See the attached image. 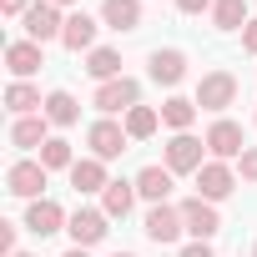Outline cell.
Listing matches in <instances>:
<instances>
[{"instance_id": "cell-1", "label": "cell", "mask_w": 257, "mask_h": 257, "mask_svg": "<svg viewBox=\"0 0 257 257\" xmlns=\"http://www.w3.org/2000/svg\"><path fill=\"white\" fill-rule=\"evenodd\" d=\"M91 106L101 111V116H126L132 106H142V86L132 81V76H116V81H106V86H96V96H91Z\"/></svg>"}, {"instance_id": "cell-2", "label": "cell", "mask_w": 257, "mask_h": 257, "mask_svg": "<svg viewBox=\"0 0 257 257\" xmlns=\"http://www.w3.org/2000/svg\"><path fill=\"white\" fill-rule=\"evenodd\" d=\"M126 126L121 121H111V116H101V121H91V132H86V147H91V157L96 162H116L121 152H126Z\"/></svg>"}, {"instance_id": "cell-3", "label": "cell", "mask_w": 257, "mask_h": 257, "mask_svg": "<svg viewBox=\"0 0 257 257\" xmlns=\"http://www.w3.org/2000/svg\"><path fill=\"white\" fill-rule=\"evenodd\" d=\"M207 152H212V162H237L242 152H247V137H242V126L237 121H227V116H217L212 126H207Z\"/></svg>"}, {"instance_id": "cell-4", "label": "cell", "mask_w": 257, "mask_h": 257, "mask_svg": "<svg viewBox=\"0 0 257 257\" xmlns=\"http://www.w3.org/2000/svg\"><path fill=\"white\" fill-rule=\"evenodd\" d=\"M21 21H26V41H36V46L61 41V31H66V16H61V6H51V0H36Z\"/></svg>"}, {"instance_id": "cell-5", "label": "cell", "mask_w": 257, "mask_h": 257, "mask_svg": "<svg viewBox=\"0 0 257 257\" xmlns=\"http://www.w3.org/2000/svg\"><path fill=\"white\" fill-rule=\"evenodd\" d=\"M232 101H237V76H232V71H207V76L197 81V106H202V111H217V116H222Z\"/></svg>"}, {"instance_id": "cell-6", "label": "cell", "mask_w": 257, "mask_h": 257, "mask_svg": "<svg viewBox=\"0 0 257 257\" xmlns=\"http://www.w3.org/2000/svg\"><path fill=\"white\" fill-rule=\"evenodd\" d=\"M202 152H207V142H197L192 132H177V137L167 142V172H172V177H182V172H192V177H197V172L207 167V157H202Z\"/></svg>"}, {"instance_id": "cell-7", "label": "cell", "mask_w": 257, "mask_h": 257, "mask_svg": "<svg viewBox=\"0 0 257 257\" xmlns=\"http://www.w3.org/2000/svg\"><path fill=\"white\" fill-rule=\"evenodd\" d=\"M46 167L41 162H11V172H6V192L11 197H26V202H41V192H46Z\"/></svg>"}, {"instance_id": "cell-8", "label": "cell", "mask_w": 257, "mask_h": 257, "mask_svg": "<svg viewBox=\"0 0 257 257\" xmlns=\"http://www.w3.org/2000/svg\"><path fill=\"white\" fill-rule=\"evenodd\" d=\"M182 222H187V232H192L197 242H212V237L222 232L217 202H207V197H187V202H182Z\"/></svg>"}, {"instance_id": "cell-9", "label": "cell", "mask_w": 257, "mask_h": 257, "mask_svg": "<svg viewBox=\"0 0 257 257\" xmlns=\"http://www.w3.org/2000/svg\"><path fill=\"white\" fill-rule=\"evenodd\" d=\"M66 232H71V242H76V247H96V242L111 232V217H106L101 207H81V212H71Z\"/></svg>"}, {"instance_id": "cell-10", "label": "cell", "mask_w": 257, "mask_h": 257, "mask_svg": "<svg viewBox=\"0 0 257 257\" xmlns=\"http://www.w3.org/2000/svg\"><path fill=\"white\" fill-rule=\"evenodd\" d=\"M232 192H237V172H232L227 162H212V157H207V167L197 172V197L222 202V197H232Z\"/></svg>"}, {"instance_id": "cell-11", "label": "cell", "mask_w": 257, "mask_h": 257, "mask_svg": "<svg viewBox=\"0 0 257 257\" xmlns=\"http://www.w3.org/2000/svg\"><path fill=\"white\" fill-rule=\"evenodd\" d=\"M182 232H187V222H182V207L162 202V207H152V212H147V237H152L157 247H172Z\"/></svg>"}, {"instance_id": "cell-12", "label": "cell", "mask_w": 257, "mask_h": 257, "mask_svg": "<svg viewBox=\"0 0 257 257\" xmlns=\"http://www.w3.org/2000/svg\"><path fill=\"white\" fill-rule=\"evenodd\" d=\"M66 212H61V202H51V197H41V202H31L26 207V232H36V237H56V232H66Z\"/></svg>"}, {"instance_id": "cell-13", "label": "cell", "mask_w": 257, "mask_h": 257, "mask_svg": "<svg viewBox=\"0 0 257 257\" xmlns=\"http://www.w3.org/2000/svg\"><path fill=\"white\" fill-rule=\"evenodd\" d=\"M147 71H152V81H157V86H182V81H187V51H177V46L152 51Z\"/></svg>"}, {"instance_id": "cell-14", "label": "cell", "mask_w": 257, "mask_h": 257, "mask_svg": "<svg viewBox=\"0 0 257 257\" xmlns=\"http://www.w3.org/2000/svg\"><path fill=\"white\" fill-rule=\"evenodd\" d=\"M96 31H101V21H91L86 11H71L66 31H61V46L66 51H96Z\"/></svg>"}, {"instance_id": "cell-15", "label": "cell", "mask_w": 257, "mask_h": 257, "mask_svg": "<svg viewBox=\"0 0 257 257\" xmlns=\"http://www.w3.org/2000/svg\"><path fill=\"white\" fill-rule=\"evenodd\" d=\"M6 66H11L16 81H26V76H36V71L46 66V51H41L36 41H11V46H6Z\"/></svg>"}, {"instance_id": "cell-16", "label": "cell", "mask_w": 257, "mask_h": 257, "mask_svg": "<svg viewBox=\"0 0 257 257\" xmlns=\"http://www.w3.org/2000/svg\"><path fill=\"white\" fill-rule=\"evenodd\" d=\"M101 26L106 31H137L142 26V0H101Z\"/></svg>"}, {"instance_id": "cell-17", "label": "cell", "mask_w": 257, "mask_h": 257, "mask_svg": "<svg viewBox=\"0 0 257 257\" xmlns=\"http://www.w3.org/2000/svg\"><path fill=\"white\" fill-rule=\"evenodd\" d=\"M71 187H76L81 197H91V192H106V187H111V177H106V162H96V157H81V162L71 167Z\"/></svg>"}, {"instance_id": "cell-18", "label": "cell", "mask_w": 257, "mask_h": 257, "mask_svg": "<svg viewBox=\"0 0 257 257\" xmlns=\"http://www.w3.org/2000/svg\"><path fill=\"white\" fill-rule=\"evenodd\" d=\"M46 111H36V116H16V126H11V147H21V152H31V147H46L51 137H46Z\"/></svg>"}, {"instance_id": "cell-19", "label": "cell", "mask_w": 257, "mask_h": 257, "mask_svg": "<svg viewBox=\"0 0 257 257\" xmlns=\"http://www.w3.org/2000/svg\"><path fill=\"white\" fill-rule=\"evenodd\" d=\"M137 197H147L152 207H162L172 197V172L167 167H142L137 172Z\"/></svg>"}, {"instance_id": "cell-20", "label": "cell", "mask_w": 257, "mask_h": 257, "mask_svg": "<svg viewBox=\"0 0 257 257\" xmlns=\"http://www.w3.org/2000/svg\"><path fill=\"white\" fill-rule=\"evenodd\" d=\"M137 207V182H126V177H116L106 192H101V212L116 222V217H126V212H132Z\"/></svg>"}, {"instance_id": "cell-21", "label": "cell", "mask_w": 257, "mask_h": 257, "mask_svg": "<svg viewBox=\"0 0 257 257\" xmlns=\"http://www.w3.org/2000/svg\"><path fill=\"white\" fill-rule=\"evenodd\" d=\"M197 96H167L162 101V126H172V132H192V121H197Z\"/></svg>"}, {"instance_id": "cell-22", "label": "cell", "mask_w": 257, "mask_h": 257, "mask_svg": "<svg viewBox=\"0 0 257 257\" xmlns=\"http://www.w3.org/2000/svg\"><path fill=\"white\" fill-rule=\"evenodd\" d=\"M86 76H91L96 86L116 81V76H121V51H111V46H96V51H86Z\"/></svg>"}, {"instance_id": "cell-23", "label": "cell", "mask_w": 257, "mask_h": 257, "mask_svg": "<svg viewBox=\"0 0 257 257\" xmlns=\"http://www.w3.org/2000/svg\"><path fill=\"white\" fill-rule=\"evenodd\" d=\"M121 126H126V137H132V142H147V137H157V126H162V111H157V106H132Z\"/></svg>"}, {"instance_id": "cell-24", "label": "cell", "mask_w": 257, "mask_h": 257, "mask_svg": "<svg viewBox=\"0 0 257 257\" xmlns=\"http://www.w3.org/2000/svg\"><path fill=\"white\" fill-rule=\"evenodd\" d=\"M6 106H11L16 116H36V111H46V101H41V91H36L31 81H11V86H6Z\"/></svg>"}, {"instance_id": "cell-25", "label": "cell", "mask_w": 257, "mask_h": 257, "mask_svg": "<svg viewBox=\"0 0 257 257\" xmlns=\"http://www.w3.org/2000/svg\"><path fill=\"white\" fill-rule=\"evenodd\" d=\"M247 0H212V26L217 31H247Z\"/></svg>"}, {"instance_id": "cell-26", "label": "cell", "mask_w": 257, "mask_h": 257, "mask_svg": "<svg viewBox=\"0 0 257 257\" xmlns=\"http://www.w3.org/2000/svg\"><path fill=\"white\" fill-rule=\"evenodd\" d=\"M46 121H51V126H76V121H81L76 96H71V91H51V96H46Z\"/></svg>"}, {"instance_id": "cell-27", "label": "cell", "mask_w": 257, "mask_h": 257, "mask_svg": "<svg viewBox=\"0 0 257 257\" xmlns=\"http://www.w3.org/2000/svg\"><path fill=\"white\" fill-rule=\"evenodd\" d=\"M36 162H41L46 172H71V167H76V157H71V142H66V137H51V142L41 147V157H36Z\"/></svg>"}, {"instance_id": "cell-28", "label": "cell", "mask_w": 257, "mask_h": 257, "mask_svg": "<svg viewBox=\"0 0 257 257\" xmlns=\"http://www.w3.org/2000/svg\"><path fill=\"white\" fill-rule=\"evenodd\" d=\"M237 172H242V182H257V147H247L237 157Z\"/></svg>"}, {"instance_id": "cell-29", "label": "cell", "mask_w": 257, "mask_h": 257, "mask_svg": "<svg viewBox=\"0 0 257 257\" xmlns=\"http://www.w3.org/2000/svg\"><path fill=\"white\" fill-rule=\"evenodd\" d=\"M177 11L182 16H202V11H212V0H177Z\"/></svg>"}, {"instance_id": "cell-30", "label": "cell", "mask_w": 257, "mask_h": 257, "mask_svg": "<svg viewBox=\"0 0 257 257\" xmlns=\"http://www.w3.org/2000/svg\"><path fill=\"white\" fill-rule=\"evenodd\" d=\"M0 252H6V257L16 252V227L11 222H0Z\"/></svg>"}, {"instance_id": "cell-31", "label": "cell", "mask_w": 257, "mask_h": 257, "mask_svg": "<svg viewBox=\"0 0 257 257\" xmlns=\"http://www.w3.org/2000/svg\"><path fill=\"white\" fill-rule=\"evenodd\" d=\"M177 257H212V242H187Z\"/></svg>"}, {"instance_id": "cell-32", "label": "cell", "mask_w": 257, "mask_h": 257, "mask_svg": "<svg viewBox=\"0 0 257 257\" xmlns=\"http://www.w3.org/2000/svg\"><path fill=\"white\" fill-rule=\"evenodd\" d=\"M242 51L257 56V21H247V31H242Z\"/></svg>"}, {"instance_id": "cell-33", "label": "cell", "mask_w": 257, "mask_h": 257, "mask_svg": "<svg viewBox=\"0 0 257 257\" xmlns=\"http://www.w3.org/2000/svg\"><path fill=\"white\" fill-rule=\"evenodd\" d=\"M36 6V0H0V11H6V16H26Z\"/></svg>"}, {"instance_id": "cell-34", "label": "cell", "mask_w": 257, "mask_h": 257, "mask_svg": "<svg viewBox=\"0 0 257 257\" xmlns=\"http://www.w3.org/2000/svg\"><path fill=\"white\" fill-rule=\"evenodd\" d=\"M61 257H91V252H86V247H71V252H61Z\"/></svg>"}, {"instance_id": "cell-35", "label": "cell", "mask_w": 257, "mask_h": 257, "mask_svg": "<svg viewBox=\"0 0 257 257\" xmlns=\"http://www.w3.org/2000/svg\"><path fill=\"white\" fill-rule=\"evenodd\" d=\"M51 6H81V0H51Z\"/></svg>"}, {"instance_id": "cell-36", "label": "cell", "mask_w": 257, "mask_h": 257, "mask_svg": "<svg viewBox=\"0 0 257 257\" xmlns=\"http://www.w3.org/2000/svg\"><path fill=\"white\" fill-rule=\"evenodd\" d=\"M111 257H137V252H111Z\"/></svg>"}, {"instance_id": "cell-37", "label": "cell", "mask_w": 257, "mask_h": 257, "mask_svg": "<svg viewBox=\"0 0 257 257\" xmlns=\"http://www.w3.org/2000/svg\"><path fill=\"white\" fill-rule=\"evenodd\" d=\"M11 257H31V252H11Z\"/></svg>"}, {"instance_id": "cell-38", "label": "cell", "mask_w": 257, "mask_h": 257, "mask_svg": "<svg viewBox=\"0 0 257 257\" xmlns=\"http://www.w3.org/2000/svg\"><path fill=\"white\" fill-rule=\"evenodd\" d=\"M252 257H257V247H252Z\"/></svg>"}]
</instances>
